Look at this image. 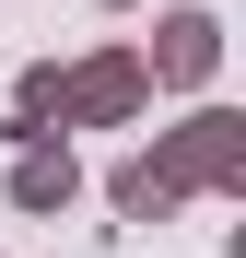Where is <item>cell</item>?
I'll list each match as a JSON object with an SVG mask.
<instances>
[{"label":"cell","instance_id":"1","mask_svg":"<svg viewBox=\"0 0 246 258\" xmlns=\"http://www.w3.org/2000/svg\"><path fill=\"white\" fill-rule=\"evenodd\" d=\"M211 59V24H164V71H199Z\"/></svg>","mask_w":246,"mask_h":258}]
</instances>
